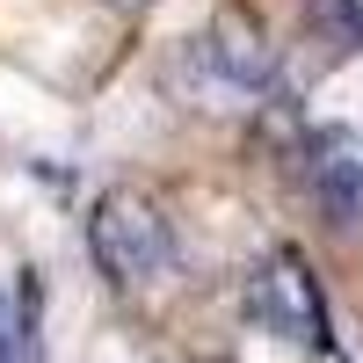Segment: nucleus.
<instances>
[{"instance_id":"39448f33","label":"nucleus","mask_w":363,"mask_h":363,"mask_svg":"<svg viewBox=\"0 0 363 363\" xmlns=\"http://www.w3.org/2000/svg\"><path fill=\"white\" fill-rule=\"evenodd\" d=\"M0 363H44V306L29 277H0Z\"/></svg>"},{"instance_id":"f257e3e1","label":"nucleus","mask_w":363,"mask_h":363,"mask_svg":"<svg viewBox=\"0 0 363 363\" xmlns=\"http://www.w3.org/2000/svg\"><path fill=\"white\" fill-rule=\"evenodd\" d=\"M269 80H277V51H269L262 22L247 8H218L189 44L174 51V66H167V87L189 109H211V116L262 109L269 102Z\"/></svg>"},{"instance_id":"20e7f679","label":"nucleus","mask_w":363,"mask_h":363,"mask_svg":"<svg viewBox=\"0 0 363 363\" xmlns=\"http://www.w3.org/2000/svg\"><path fill=\"white\" fill-rule=\"evenodd\" d=\"M306 189L335 225L363 233V124H327L306 145Z\"/></svg>"},{"instance_id":"0eeeda50","label":"nucleus","mask_w":363,"mask_h":363,"mask_svg":"<svg viewBox=\"0 0 363 363\" xmlns=\"http://www.w3.org/2000/svg\"><path fill=\"white\" fill-rule=\"evenodd\" d=\"M109 8H145V0H109Z\"/></svg>"},{"instance_id":"7ed1b4c3","label":"nucleus","mask_w":363,"mask_h":363,"mask_svg":"<svg viewBox=\"0 0 363 363\" xmlns=\"http://www.w3.org/2000/svg\"><path fill=\"white\" fill-rule=\"evenodd\" d=\"M247 313L269 327V335L298 342V349H320V342H327V306H320V284H313V269L298 262L291 247H277V255L255 269V284H247Z\"/></svg>"},{"instance_id":"423d86ee","label":"nucleus","mask_w":363,"mask_h":363,"mask_svg":"<svg viewBox=\"0 0 363 363\" xmlns=\"http://www.w3.org/2000/svg\"><path fill=\"white\" fill-rule=\"evenodd\" d=\"M342 22H349V37H363V0H342Z\"/></svg>"},{"instance_id":"f03ea898","label":"nucleus","mask_w":363,"mask_h":363,"mask_svg":"<svg viewBox=\"0 0 363 363\" xmlns=\"http://www.w3.org/2000/svg\"><path fill=\"white\" fill-rule=\"evenodd\" d=\"M87 255L116 291H145L174 277V218L145 189H102L87 211Z\"/></svg>"}]
</instances>
